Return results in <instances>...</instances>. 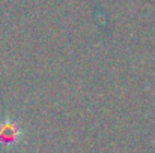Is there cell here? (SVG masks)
I'll use <instances>...</instances> for the list:
<instances>
[{
	"label": "cell",
	"mask_w": 155,
	"mask_h": 153,
	"mask_svg": "<svg viewBox=\"0 0 155 153\" xmlns=\"http://www.w3.org/2000/svg\"><path fill=\"white\" fill-rule=\"evenodd\" d=\"M26 138V131L18 120L14 117H2L0 119V147L11 150L17 149Z\"/></svg>",
	"instance_id": "6da1fadb"
}]
</instances>
